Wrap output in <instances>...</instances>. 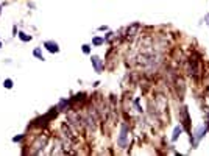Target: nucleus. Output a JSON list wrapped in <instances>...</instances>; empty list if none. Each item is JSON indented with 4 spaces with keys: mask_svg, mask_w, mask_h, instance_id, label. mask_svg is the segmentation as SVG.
<instances>
[{
    "mask_svg": "<svg viewBox=\"0 0 209 156\" xmlns=\"http://www.w3.org/2000/svg\"><path fill=\"white\" fill-rule=\"evenodd\" d=\"M22 137H24V136H16V137H13V142H19V141H22Z\"/></svg>",
    "mask_w": 209,
    "mask_h": 156,
    "instance_id": "7",
    "label": "nucleus"
},
{
    "mask_svg": "<svg viewBox=\"0 0 209 156\" xmlns=\"http://www.w3.org/2000/svg\"><path fill=\"white\" fill-rule=\"evenodd\" d=\"M102 42H103V39H100V38H95V39H94V44H95V45H100Z\"/></svg>",
    "mask_w": 209,
    "mask_h": 156,
    "instance_id": "6",
    "label": "nucleus"
},
{
    "mask_svg": "<svg viewBox=\"0 0 209 156\" xmlns=\"http://www.w3.org/2000/svg\"><path fill=\"white\" fill-rule=\"evenodd\" d=\"M33 53H34V56H38L39 59H44V56H42V55H41V50H39V49H36V50H34Z\"/></svg>",
    "mask_w": 209,
    "mask_h": 156,
    "instance_id": "5",
    "label": "nucleus"
},
{
    "mask_svg": "<svg viewBox=\"0 0 209 156\" xmlns=\"http://www.w3.org/2000/svg\"><path fill=\"white\" fill-rule=\"evenodd\" d=\"M3 86H5L6 89H11V87H13V80H10V78H6V80L3 81Z\"/></svg>",
    "mask_w": 209,
    "mask_h": 156,
    "instance_id": "3",
    "label": "nucleus"
},
{
    "mask_svg": "<svg viewBox=\"0 0 209 156\" xmlns=\"http://www.w3.org/2000/svg\"><path fill=\"white\" fill-rule=\"evenodd\" d=\"M0 47H2V42H0Z\"/></svg>",
    "mask_w": 209,
    "mask_h": 156,
    "instance_id": "10",
    "label": "nucleus"
},
{
    "mask_svg": "<svg viewBox=\"0 0 209 156\" xmlns=\"http://www.w3.org/2000/svg\"><path fill=\"white\" fill-rule=\"evenodd\" d=\"M181 130H179V128H176V130H175V134H173V139H176V137H178V133H179Z\"/></svg>",
    "mask_w": 209,
    "mask_h": 156,
    "instance_id": "9",
    "label": "nucleus"
},
{
    "mask_svg": "<svg viewBox=\"0 0 209 156\" xmlns=\"http://www.w3.org/2000/svg\"><path fill=\"white\" fill-rule=\"evenodd\" d=\"M83 52H84V53H89V45H83Z\"/></svg>",
    "mask_w": 209,
    "mask_h": 156,
    "instance_id": "8",
    "label": "nucleus"
},
{
    "mask_svg": "<svg viewBox=\"0 0 209 156\" xmlns=\"http://www.w3.org/2000/svg\"><path fill=\"white\" fill-rule=\"evenodd\" d=\"M92 62H94V66H95V70L98 72V70H100V61H98V58L94 56V58H92Z\"/></svg>",
    "mask_w": 209,
    "mask_h": 156,
    "instance_id": "4",
    "label": "nucleus"
},
{
    "mask_svg": "<svg viewBox=\"0 0 209 156\" xmlns=\"http://www.w3.org/2000/svg\"><path fill=\"white\" fill-rule=\"evenodd\" d=\"M17 36H19V38H20V41H24V42H30V41H31V36H28V34H25L24 31H20V33L17 34Z\"/></svg>",
    "mask_w": 209,
    "mask_h": 156,
    "instance_id": "2",
    "label": "nucleus"
},
{
    "mask_svg": "<svg viewBox=\"0 0 209 156\" xmlns=\"http://www.w3.org/2000/svg\"><path fill=\"white\" fill-rule=\"evenodd\" d=\"M44 47L47 49L49 52H52V53H58V52H59L58 44H56V42H52V41H47V42L44 44Z\"/></svg>",
    "mask_w": 209,
    "mask_h": 156,
    "instance_id": "1",
    "label": "nucleus"
}]
</instances>
